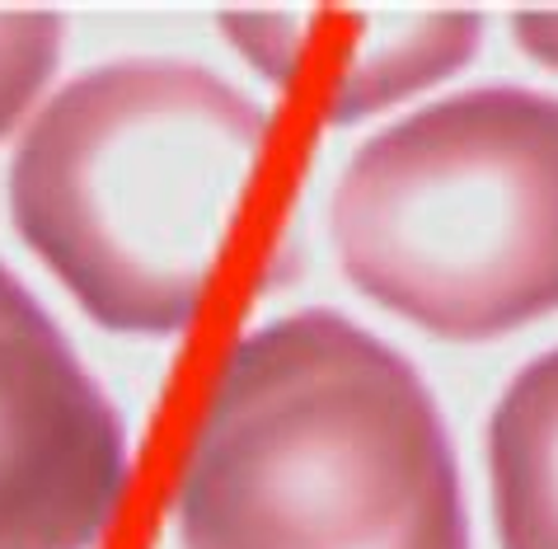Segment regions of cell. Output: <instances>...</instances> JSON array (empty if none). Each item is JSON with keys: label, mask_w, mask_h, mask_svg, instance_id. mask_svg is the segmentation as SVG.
<instances>
[{"label": "cell", "mask_w": 558, "mask_h": 549, "mask_svg": "<svg viewBox=\"0 0 558 549\" xmlns=\"http://www.w3.org/2000/svg\"><path fill=\"white\" fill-rule=\"evenodd\" d=\"M183 549H470L437 395L338 310L244 334L174 484Z\"/></svg>", "instance_id": "1"}, {"label": "cell", "mask_w": 558, "mask_h": 549, "mask_svg": "<svg viewBox=\"0 0 558 549\" xmlns=\"http://www.w3.org/2000/svg\"><path fill=\"white\" fill-rule=\"evenodd\" d=\"M272 118L189 57L71 75L14 146L10 216L89 320L179 334L226 254Z\"/></svg>", "instance_id": "2"}, {"label": "cell", "mask_w": 558, "mask_h": 549, "mask_svg": "<svg viewBox=\"0 0 558 549\" xmlns=\"http://www.w3.org/2000/svg\"><path fill=\"white\" fill-rule=\"evenodd\" d=\"M343 273L441 338L558 310V94L474 85L366 136L329 202Z\"/></svg>", "instance_id": "3"}, {"label": "cell", "mask_w": 558, "mask_h": 549, "mask_svg": "<svg viewBox=\"0 0 558 549\" xmlns=\"http://www.w3.org/2000/svg\"><path fill=\"white\" fill-rule=\"evenodd\" d=\"M132 479V437L52 310L0 263V549H95Z\"/></svg>", "instance_id": "4"}, {"label": "cell", "mask_w": 558, "mask_h": 549, "mask_svg": "<svg viewBox=\"0 0 558 549\" xmlns=\"http://www.w3.org/2000/svg\"><path fill=\"white\" fill-rule=\"evenodd\" d=\"M221 28L277 85L310 57H324V118L356 122L460 71L478 52L484 20L474 10L348 14L352 38L333 43L310 34L305 14H221Z\"/></svg>", "instance_id": "5"}, {"label": "cell", "mask_w": 558, "mask_h": 549, "mask_svg": "<svg viewBox=\"0 0 558 549\" xmlns=\"http://www.w3.org/2000/svg\"><path fill=\"white\" fill-rule=\"evenodd\" d=\"M484 437L502 549H558V348L511 375Z\"/></svg>", "instance_id": "6"}, {"label": "cell", "mask_w": 558, "mask_h": 549, "mask_svg": "<svg viewBox=\"0 0 558 549\" xmlns=\"http://www.w3.org/2000/svg\"><path fill=\"white\" fill-rule=\"evenodd\" d=\"M66 14L57 10H0V136L14 132L38 104L61 61Z\"/></svg>", "instance_id": "7"}, {"label": "cell", "mask_w": 558, "mask_h": 549, "mask_svg": "<svg viewBox=\"0 0 558 549\" xmlns=\"http://www.w3.org/2000/svg\"><path fill=\"white\" fill-rule=\"evenodd\" d=\"M511 34H517L521 52H531L535 61L558 71V10H531V14H511Z\"/></svg>", "instance_id": "8"}]
</instances>
